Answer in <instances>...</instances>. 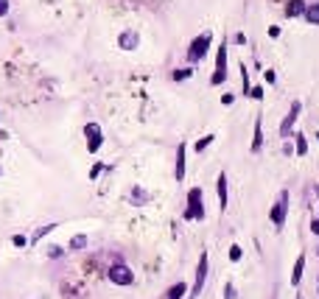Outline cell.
Returning a JSON list of instances; mask_svg holds the SVG:
<instances>
[{"label":"cell","mask_w":319,"mask_h":299,"mask_svg":"<svg viewBox=\"0 0 319 299\" xmlns=\"http://www.w3.org/2000/svg\"><path fill=\"white\" fill-rule=\"evenodd\" d=\"M87 246V235H73L70 238V249H84Z\"/></svg>","instance_id":"cell-21"},{"label":"cell","mask_w":319,"mask_h":299,"mask_svg":"<svg viewBox=\"0 0 319 299\" xmlns=\"http://www.w3.org/2000/svg\"><path fill=\"white\" fill-rule=\"evenodd\" d=\"M148 201V193L143 188H132V204H137V207H140V204H146Z\"/></svg>","instance_id":"cell-18"},{"label":"cell","mask_w":319,"mask_h":299,"mask_svg":"<svg viewBox=\"0 0 319 299\" xmlns=\"http://www.w3.org/2000/svg\"><path fill=\"white\" fill-rule=\"evenodd\" d=\"M311 232L319 235V218H314V221H311Z\"/></svg>","instance_id":"cell-31"},{"label":"cell","mask_w":319,"mask_h":299,"mask_svg":"<svg viewBox=\"0 0 319 299\" xmlns=\"http://www.w3.org/2000/svg\"><path fill=\"white\" fill-rule=\"evenodd\" d=\"M9 9H12V3H9V0H0V17H6Z\"/></svg>","instance_id":"cell-25"},{"label":"cell","mask_w":319,"mask_h":299,"mask_svg":"<svg viewBox=\"0 0 319 299\" xmlns=\"http://www.w3.org/2000/svg\"><path fill=\"white\" fill-rule=\"evenodd\" d=\"M227 81V42L218 45L216 51V70H213V76H210V84L218 87V84H224Z\"/></svg>","instance_id":"cell-3"},{"label":"cell","mask_w":319,"mask_h":299,"mask_svg":"<svg viewBox=\"0 0 319 299\" xmlns=\"http://www.w3.org/2000/svg\"><path fill=\"white\" fill-rule=\"evenodd\" d=\"M210 45H213V34L210 31L199 34V36L191 39V45H188V59H191V65H196V62L205 59V53L210 51Z\"/></svg>","instance_id":"cell-1"},{"label":"cell","mask_w":319,"mask_h":299,"mask_svg":"<svg viewBox=\"0 0 319 299\" xmlns=\"http://www.w3.org/2000/svg\"><path fill=\"white\" fill-rule=\"evenodd\" d=\"M205 193H202V188H191V193H188V207H185V218L188 221H202L205 218Z\"/></svg>","instance_id":"cell-2"},{"label":"cell","mask_w":319,"mask_h":299,"mask_svg":"<svg viewBox=\"0 0 319 299\" xmlns=\"http://www.w3.org/2000/svg\"><path fill=\"white\" fill-rule=\"evenodd\" d=\"M285 212H288V190H280V196H277V201L272 204V212H269V218L277 229L285 224Z\"/></svg>","instance_id":"cell-4"},{"label":"cell","mask_w":319,"mask_h":299,"mask_svg":"<svg viewBox=\"0 0 319 299\" xmlns=\"http://www.w3.org/2000/svg\"><path fill=\"white\" fill-rule=\"evenodd\" d=\"M213 140H216V134H207V137H202V140H199V143L194 145V151H196V154H202V151H205V148H207L210 143H213Z\"/></svg>","instance_id":"cell-20"},{"label":"cell","mask_w":319,"mask_h":299,"mask_svg":"<svg viewBox=\"0 0 319 299\" xmlns=\"http://www.w3.org/2000/svg\"><path fill=\"white\" fill-rule=\"evenodd\" d=\"M118 45L124 48V51H135L137 45H140V34L137 31H124L118 36Z\"/></svg>","instance_id":"cell-11"},{"label":"cell","mask_w":319,"mask_h":299,"mask_svg":"<svg viewBox=\"0 0 319 299\" xmlns=\"http://www.w3.org/2000/svg\"><path fill=\"white\" fill-rule=\"evenodd\" d=\"M84 134H87V151H90V154H98V148H101V143H104L101 126H98V123H87V126H84Z\"/></svg>","instance_id":"cell-7"},{"label":"cell","mask_w":319,"mask_h":299,"mask_svg":"<svg viewBox=\"0 0 319 299\" xmlns=\"http://www.w3.org/2000/svg\"><path fill=\"white\" fill-rule=\"evenodd\" d=\"M188 76H194V67H185V70H177V73H174L177 81H182V78H188Z\"/></svg>","instance_id":"cell-22"},{"label":"cell","mask_w":319,"mask_h":299,"mask_svg":"<svg viewBox=\"0 0 319 299\" xmlns=\"http://www.w3.org/2000/svg\"><path fill=\"white\" fill-rule=\"evenodd\" d=\"M216 193H218V210H227L230 204V193H227V174L221 171L216 179Z\"/></svg>","instance_id":"cell-10"},{"label":"cell","mask_w":319,"mask_h":299,"mask_svg":"<svg viewBox=\"0 0 319 299\" xmlns=\"http://www.w3.org/2000/svg\"><path fill=\"white\" fill-rule=\"evenodd\" d=\"M300 14H305V3L302 0H288L285 3V17H300Z\"/></svg>","instance_id":"cell-14"},{"label":"cell","mask_w":319,"mask_h":299,"mask_svg":"<svg viewBox=\"0 0 319 299\" xmlns=\"http://www.w3.org/2000/svg\"><path fill=\"white\" fill-rule=\"evenodd\" d=\"M302 274H305V255H300L294 260V268H291V285H300V280H302Z\"/></svg>","instance_id":"cell-13"},{"label":"cell","mask_w":319,"mask_h":299,"mask_svg":"<svg viewBox=\"0 0 319 299\" xmlns=\"http://www.w3.org/2000/svg\"><path fill=\"white\" fill-rule=\"evenodd\" d=\"M269 36H272V39H277V36H280V25H272V28H269Z\"/></svg>","instance_id":"cell-30"},{"label":"cell","mask_w":319,"mask_h":299,"mask_svg":"<svg viewBox=\"0 0 319 299\" xmlns=\"http://www.w3.org/2000/svg\"><path fill=\"white\" fill-rule=\"evenodd\" d=\"M232 101H235V95H232V92H224V95H221V104H224V106H230Z\"/></svg>","instance_id":"cell-27"},{"label":"cell","mask_w":319,"mask_h":299,"mask_svg":"<svg viewBox=\"0 0 319 299\" xmlns=\"http://www.w3.org/2000/svg\"><path fill=\"white\" fill-rule=\"evenodd\" d=\"M12 244L17 246V249H23V246L28 244V238H25V235H14V238H12Z\"/></svg>","instance_id":"cell-23"},{"label":"cell","mask_w":319,"mask_h":299,"mask_svg":"<svg viewBox=\"0 0 319 299\" xmlns=\"http://www.w3.org/2000/svg\"><path fill=\"white\" fill-rule=\"evenodd\" d=\"M300 109H302V104H300V101H294V104H291V109H288V115H285L283 123H280V129H277V134H280V137H288V134H291L297 118H300Z\"/></svg>","instance_id":"cell-8"},{"label":"cell","mask_w":319,"mask_h":299,"mask_svg":"<svg viewBox=\"0 0 319 299\" xmlns=\"http://www.w3.org/2000/svg\"><path fill=\"white\" fill-rule=\"evenodd\" d=\"M109 282H115V285H132L135 282V271L126 263H115V266H109Z\"/></svg>","instance_id":"cell-5"},{"label":"cell","mask_w":319,"mask_h":299,"mask_svg":"<svg viewBox=\"0 0 319 299\" xmlns=\"http://www.w3.org/2000/svg\"><path fill=\"white\" fill-rule=\"evenodd\" d=\"M104 171V165L101 162H95V165H92V171H90V179H98V174H101Z\"/></svg>","instance_id":"cell-26"},{"label":"cell","mask_w":319,"mask_h":299,"mask_svg":"<svg viewBox=\"0 0 319 299\" xmlns=\"http://www.w3.org/2000/svg\"><path fill=\"white\" fill-rule=\"evenodd\" d=\"M56 227H59V224H45V227H39V229H36V232L31 235V244H39V241H42V238H45L48 232H53Z\"/></svg>","instance_id":"cell-17"},{"label":"cell","mask_w":319,"mask_h":299,"mask_svg":"<svg viewBox=\"0 0 319 299\" xmlns=\"http://www.w3.org/2000/svg\"><path fill=\"white\" fill-rule=\"evenodd\" d=\"M185 294H188V285L185 282H174L171 288H168V294H165V299H182Z\"/></svg>","instance_id":"cell-15"},{"label":"cell","mask_w":319,"mask_h":299,"mask_svg":"<svg viewBox=\"0 0 319 299\" xmlns=\"http://www.w3.org/2000/svg\"><path fill=\"white\" fill-rule=\"evenodd\" d=\"M241 257H244V252H241V246H232V249H230V260L235 263V260H241Z\"/></svg>","instance_id":"cell-24"},{"label":"cell","mask_w":319,"mask_h":299,"mask_svg":"<svg viewBox=\"0 0 319 299\" xmlns=\"http://www.w3.org/2000/svg\"><path fill=\"white\" fill-rule=\"evenodd\" d=\"M317 193H319V190H317Z\"/></svg>","instance_id":"cell-32"},{"label":"cell","mask_w":319,"mask_h":299,"mask_svg":"<svg viewBox=\"0 0 319 299\" xmlns=\"http://www.w3.org/2000/svg\"><path fill=\"white\" fill-rule=\"evenodd\" d=\"M185 162H188V145L179 143L177 145V168H174V179H177V182L185 179Z\"/></svg>","instance_id":"cell-9"},{"label":"cell","mask_w":319,"mask_h":299,"mask_svg":"<svg viewBox=\"0 0 319 299\" xmlns=\"http://www.w3.org/2000/svg\"><path fill=\"white\" fill-rule=\"evenodd\" d=\"M261 148H263V123H261V115H258V121H255V137H252V143H249V151L258 154Z\"/></svg>","instance_id":"cell-12"},{"label":"cell","mask_w":319,"mask_h":299,"mask_svg":"<svg viewBox=\"0 0 319 299\" xmlns=\"http://www.w3.org/2000/svg\"><path fill=\"white\" fill-rule=\"evenodd\" d=\"M205 280H207V252L199 255V263H196V280H194V288H191V299H196L205 288Z\"/></svg>","instance_id":"cell-6"},{"label":"cell","mask_w":319,"mask_h":299,"mask_svg":"<svg viewBox=\"0 0 319 299\" xmlns=\"http://www.w3.org/2000/svg\"><path fill=\"white\" fill-rule=\"evenodd\" d=\"M305 22H311V25H319V3H311V6H305Z\"/></svg>","instance_id":"cell-16"},{"label":"cell","mask_w":319,"mask_h":299,"mask_svg":"<svg viewBox=\"0 0 319 299\" xmlns=\"http://www.w3.org/2000/svg\"><path fill=\"white\" fill-rule=\"evenodd\" d=\"M232 291H235L232 288V282H227V285H224V299H232Z\"/></svg>","instance_id":"cell-29"},{"label":"cell","mask_w":319,"mask_h":299,"mask_svg":"<svg viewBox=\"0 0 319 299\" xmlns=\"http://www.w3.org/2000/svg\"><path fill=\"white\" fill-rule=\"evenodd\" d=\"M294 151L300 157H305L308 154V140H305V134H297V145H294Z\"/></svg>","instance_id":"cell-19"},{"label":"cell","mask_w":319,"mask_h":299,"mask_svg":"<svg viewBox=\"0 0 319 299\" xmlns=\"http://www.w3.org/2000/svg\"><path fill=\"white\" fill-rule=\"evenodd\" d=\"M249 95H252V98H258V101H261V98H263V89H261V87H252V89H249Z\"/></svg>","instance_id":"cell-28"}]
</instances>
